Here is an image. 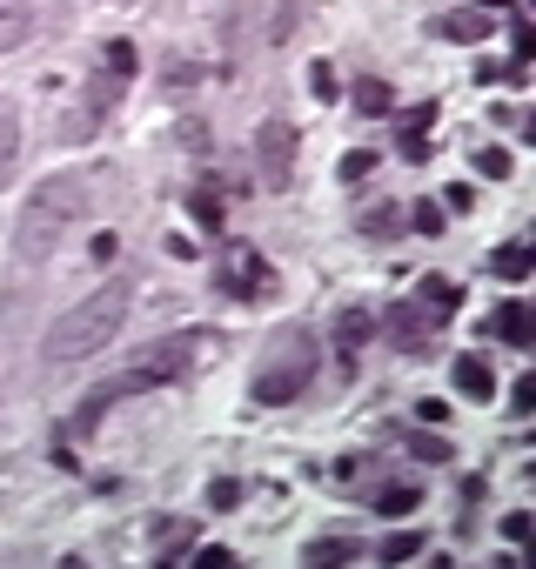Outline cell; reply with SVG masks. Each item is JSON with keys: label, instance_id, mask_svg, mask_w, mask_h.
I'll return each mask as SVG.
<instances>
[{"label": "cell", "instance_id": "obj_1", "mask_svg": "<svg viewBox=\"0 0 536 569\" xmlns=\"http://www.w3.org/2000/svg\"><path fill=\"white\" fill-rule=\"evenodd\" d=\"M121 322H128V282L94 288L88 302H74L61 322L41 335V362H47V369H61V362H88L94 349H108L114 335H121Z\"/></svg>", "mask_w": 536, "mask_h": 569}, {"label": "cell", "instance_id": "obj_2", "mask_svg": "<svg viewBox=\"0 0 536 569\" xmlns=\"http://www.w3.org/2000/svg\"><path fill=\"white\" fill-rule=\"evenodd\" d=\"M88 195H94L88 175H54V181H41V188L27 195V208H21V262H41L67 221L88 215Z\"/></svg>", "mask_w": 536, "mask_h": 569}, {"label": "cell", "instance_id": "obj_3", "mask_svg": "<svg viewBox=\"0 0 536 569\" xmlns=\"http://www.w3.org/2000/svg\"><path fill=\"white\" fill-rule=\"evenodd\" d=\"M315 375H322V342H315V329H282L275 342H268L248 395H255V402H295Z\"/></svg>", "mask_w": 536, "mask_h": 569}, {"label": "cell", "instance_id": "obj_4", "mask_svg": "<svg viewBox=\"0 0 536 569\" xmlns=\"http://www.w3.org/2000/svg\"><path fill=\"white\" fill-rule=\"evenodd\" d=\"M128 81H134V41H108V47H101V61H94V74H88V94H81V108L61 121V141H88V134L101 128L114 108H121Z\"/></svg>", "mask_w": 536, "mask_h": 569}, {"label": "cell", "instance_id": "obj_5", "mask_svg": "<svg viewBox=\"0 0 536 569\" xmlns=\"http://www.w3.org/2000/svg\"><path fill=\"white\" fill-rule=\"evenodd\" d=\"M208 349H215V335H201V329L168 335V342H155V349H141V355H134L128 375H121V389L141 395V389H161V382H181V375L195 369V362H201Z\"/></svg>", "mask_w": 536, "mask_h": 569}, {"label": "cell", "instance_id": "obj_6", "mask_svg": "<svg viewBox=\"0 0 536 569\" xmlns=\"http://www.w3.org/2000/svg\"><path fill=\"white\" fill-rule=\"evenodd\" d=\"M215 288H222V295H235V302H255V295H268V288H275V275H268V262L248 248V241H228L222 255H215Z\"/></svg>", "mask_w": 536, "mask_h": 569}, {"label": "cell", "instance_id": "obj_7", "mask_svg": "<svg viewBox=\"0 0 536 569\" xmlns=\"http://www.w3.org/2000/svg\"><path fill=\"white\" fill-rule=\"evenodd\" d=\"M436 329H443V322H436V315H429L416 295H409V302H389V308L376 315V335H382V342H396L402 355L429 349V335H436Z\"/></svg>", "mask_w": 536, "mask_h": 569}, {"label": "cell", "instance_id": "obj_8", "mask_svg": "<svg viewBox=\"0 0 536 569\" xmlns=\"http://www.w3.org/2000/svg\"><path fill=\"white\" fill-rule=\"evenodd\" d=\"M255 168H262L268 188H289L295 181V128L282 114H268L262 128H255Z\"/></svg>", "mask_w": 536, "mask_h": 569}, {"label": "cell", "instance_id": "obj_9", "mask_svg": "<svg viewBox=\"0 0 536 569\" xmlns=\"http://www.w3.org/2000/svg\"><path fill=\"white\" fill-rule=\"evenodd\" d=\"M329 335H335V369L349 375V369H356V355H362V342L376 335V315H369V308H342Z\"/></svg>", "mask_w": 536, "mask_h": 569}, {"label": "cell", "instance_id": "obj_10", "mask_svg": "<svg viewBox=\"0 0 536 569\" xmlns=\"http://www.w3.org/2000/svg\"><path fill=\"white\" fill-rule=\"evenodd\" d=\"M449 382H456L463 402H496V369H490V355H476V349L449 362Z\"/></svg>", "mask_w": 536, "mask_h": 569}, {"label": "cell", "instance_id": "obj_11", "mask_svg": "<svg viewBox=\"0 0 536 569\" xmlns=\"http://www.w3.org/2000/svg\"><path fill=\"white\" fill-rule=\"evenodd\" d=\"M148 536H155V563H181V556L195 549V523H188V516H155Z\"/></svg>", "mask_w": 536, "mask_h": 569}, {"label": "cell", "instance_id": "obj_12", "mask_svg": "<svg viewBox=\"0 0 536 569\" xmlns=\"http://www.w3.org/2000/svg\"><path fill=\"white\" fill-rule=\"evenodd\" d=\"M490 21L496 14H483V7H456V14H436V21H429V34H436V41H483V34H490Z\"/></svg>", "mask_w": 536, "mask_h": 569}, {"label": "cell", "instance_id": "obj_13", "mask_svg": "<svg viewBox=\"0 0 536 569\" xmlns=\"http://www.w3.org/2000/svg\"><path fill=\"white\" fill-rule=\"evenodd\" d=\"M490 335H503L510 349H530V342H536V308L530 302H503L490 315Z\"/></svg>", "mask_w": 536, "mask_h": 569}, {"label": "cell", "instance_id": "obj_14", "mask_svg": "<svg viewBox=\"0 0 536 569\" xmlns=\"http://www.w3.org/2000/svg\"><path fill=\"white\" fill-rule=\"evenodd\" d=\"M483 268L503 275V282H523V275L536 268V248H530V241H503V248H490V262H483Z\"/></svg>", "mask_w": 536, "mask_h": 569}, {"label": "cell", "instance_id": "obj_15", "mask_svg": "<svg viewBox=\"0 0 536 569\" xmlns=\"http://www.w3.org/2000/svg\"><path fill=\"white\" fill-rule=\"evenodd\" d=\"M369 503H376V516H409L423 503V482H382V489H369Z\"/></svg>", "mask_w": 536, "mask_h": 569}, {"label": "cell", "instance_id": "obj_16", "mask_svg": "<svg viewBox=\"0 0 536 569\" xmlns=\"http://www.w3.org/2000/svg\"><path fill=\"white\" fill-rule=\"evenodd\" d=\"M349 101H356V114H369V121H382V114L396 108V94H389V81H382V74H362L356 88H349Z\"/></svg>", "mask_w": 536, "mask_h": 569}, {"label": "cell", "instance_id": "obj_17", "mask_svg": "<svg viewBox=\"0 0 536 569\" xmlns=\"http://www.w3.org/2000/svg\"><path fill=\"white\" fill-rule=\"evenodd\" d=\"M416 302H423L429 315H436V322H449V315L463 308V288H456V282H443V275H429V282L416 288Z\"/></svg>", "mask_w": 536, "mask_h": 569}, {"label": "cell", "instance_id": "obj_18", "mask_svg": "<svg viewBox=\"0 0 536 569\" xmlns=\"http://www.w3.org/2000/svg\"><path fill=\"white\" fill-rule=\"evenodd\" d=\"M188 215H195L201 235H222V195H215L208 181H195V188H188Z\"/></svg>", "mask_w": 536, "mask_h": 569}, {"label": "cell", "instance_id": "obj_19", "mask_svg": "<svg viewBox=\"0 0 536 569\" xmlns=\"http://www.w3.org/2000/svg\"><path fill=\"white\" fill-rule=\"evenodd\" d=\"M376 456H349V462H335V489H349V496H369L376 489Z\"/></svg>", "mask_w": 536, "mask_h": 569}, {"label": "cell", "instance_id": "obj_20", "mask_svg": "<svg viewBox=\"0 0 536 569\" xmlns=\"http://www.w3.org/2000/svg\"><path fill=\"white\" fill-rule=\"evenodd\" d=\"M356 536H342V529H329V536H315V543H302V563H349L356 556Z\"/></svg>", "mask_w": 536, "mask_h": 569}, {"label": "cell", "instance_id": "obj_21", "mask_svg": "<svg viewBox=\"0 0 536 569\" xmlns=\"http://www.w3.org/2000/svg\"><path fill=\"white\" fill-rule=\"evenodd\" d=\"M14 154H21V108L0 101V181L14 175Z\"/></svg>", "mask_w": 536, "mask_h": 569}, {"label": "cell", "instance_id": "obj_22", "mask_svg": "<svg viewBox=\"0 0 536 569\" xmlns=\"http://www.w3.org/2000/svg\"><path fill=\"white\" fill-rule=\"evenodd\" d=\"M356 228H362L369 241H389V235L402 228V208H396V201H376V208H369V215H362Z\"/></svg>", "mask_w": 536, "mask_h": 569}, {"label": "cell", "instance_id": "obj_23", "mask_svg": "<svg viewBox=\"0 0 536 569\" xmlns=\"http://www.w3.org/2000/svg\"><path fill=\"white\" fill-rule=\"evenodd\" d=\"M21 34H27V0H0V54L21 47Z\"/></svg>", "mask_w": 536, "mask_h": 569}, {"label": "cell", "instance_id": "obj_24", "mask_svg": "<svg viewBox=\"0 0 536 569\" xmlns=\"http://www.w3.org/2000/svg\"><path fill=\"white\" fill-rule=\"evenodd\" d=\"M302 14H309V0H282V7H275V21L262 27V34H268V47H275V41H289V34H295V21H302Z\"/></svg>", "mask_w": 536, "mask_h": 569}, {"label": "cell", "instance_id": "obj_25", "mask_svg": "<svg viewBox=\"0 0 536 569\" xmlns=\"http://www.w3.org/2000/svg\"><path fill=\"white\" fill-rule=\"evenodd\" d=\"M409 556H423V536H416V529H396V536H382V563H409Z\"/></svg>", "mask_w": 536, "mask_h": 569}, {"label": "cell", "instance_id": "obj_26", "mask_svg": "<svg viewBox=\"0 0 536 569\" xmlns=\"http://www.w3.org/2000/svg\"><path fill=\"white\" fill-rule=\"evenodd\" d=\"M161 81H168V88H201L208 67H201V61H161Z\"/></svg>", "mask_w": 536, "mask_h": 569}, {"label": "cell", "instance_id": "obj_27", "mask_svg": "<svg viewBox=\"0 0 536 569\" xmlns=\"http://www.w3.org/2000/svg\"><path fill=\"white\" fill-rule=\"evenodd\" d=\"M476 168H483L490 181H510L516 175V154L510 148H483V154H476Z\"/></svg>", "mask_w": 536, "mask_h": 569}, {"label": "cell", "instance_id": "obj_28", "mask_svg": "<svg viewBox=\"0 0 536 569\" xmlns=\"http://www.w3.org/2000/svg\"><path fill=\"white\" fill-rule=\"evenodd\" d=\"M402 228H416V235H443V208H436V201H416Z\"/></svg>", "mask_w": 536, "mask_h": 569}, {"label": "cell", "instance_id": "obj_29", "mask_svg": "<svg viewBox=\"0 0 536 569\" xmlns=\"http://www.w3.org/2000/svg\"><path fill=\"white\" fill-rule=\"evenodd\" d=\"M510 47H516V61H530V54H536V27L523 21L516 7H510Z\"/></svg>", "mask_w": 536, "mask_h": 569}, {"label": "cell", "instance_id": "obj_30", "mask_svg": "<svg viewBox=\"0 0 536 569\" xmlns=\"http://www.w3.org/2000/svg\"><path fill=\"white\" fill-rule=\"evenodd\" d=\"M369 175H376V154H369V148L342 154V181H369Z\"/></svg>", "mask_w": 536, "mask_h": 569}, {"label": "cell", "instance_id": "obj_31", "mask_svg": "<svg viewBox=\"0 0 536 569\" xmlns=\"http://www.w3.org/2000/svg\"><path fill=\"white\" fill-rule=\"evenodd\" d=\"M208 503H215V509H235V503H242V482H235V476H215V482H208Z\"/></svg>", "mask_w": 536, "mask_h": 569}, {"label": "cell", "instance_id": "obj_32", "mask_svg": "<svg viewBox=\"0 0 536 569\" xmlns=\"http://www.w3.org/2000/svg\"><path fill=\"white\" fill-rule=\"evenodd\" d=\"M429 128H436V101H423V108L402 114V134H429Z\"/></svg>", "mask_w": 536, "mask_h": 569}, {"label": "cell", "instance_id": "obj_33", "mask_svg": "<svg viewBox=\"0 0 536 569\" xmlns=\"http://www.w3.org/2000/svg\"><path fill=\"white\" fill-rule=\"evenodd\" d=\"M409 449H416L423 462H449V442L443 436H409Z\"/></svg>", "mask_w": 536, "mask_h": 569}, {"label": "cell", "instance_id": "obj_34", "mask_svg": "<svg viewBox=\"0 0 536 569\" xmlns=\"http://www.w3.org/2000/svg\"><path fill=\"white\" fill-rule=\"evenodd\" d=\"M443 208H456V215L476 208V188H469V181H449V188H443Z\"/></svg>", "mask_w": 536, "mask_h": 569}, {"label": "cell", "instance_id": "obj_35", "mask_svg": "<svg viewBox=\"0 0 536 569\" xmlns=\"http://www.w3.org/2000/svg\"><path fill=\"white\" fill-rule=\"evenodd\" d=\"M309 88H315V101H335V74H329V61H315V67H309Z\"/></svg>", "mask_w": 536, "mask_h": 569}, {"label": "cell", "instance_id": "obj_36", "mask_svg": "<svg viewBox=\"0 0 536 569\" xmlns=\"http://www.w3.org/2000/svg\"><path fill=\"white\" fill-rule=\"evenodd\" d=\"M503 536H510V543H530V509H510V516H503Z\"/></svg>", "mask_w": 536, "mask_h": 569}, {"label": "cell", "instance_id": "obj_37", "mask_svg": "<svg viewBox=\"0 0 536 569\" xmlns=\"http://www.w3.org/2000/svg\"><path fill=\"white\" fill-rule=\"evenodd\" d=\"M510 402H516V416H530V409H536V375H523V382H516Z\"/></svg>", "mask_w": 536, "mask_h": 569}, {"label": "cell", "instance_id": "obj_38", "mask_svg": "<svg viewBox=\"0 0 536 569\" xmlns=\"http://www.w3.org/2000/svg\"><path fill=\"white\" fill-rule=\"evenodd\" d=\"M188 556H195L201 569H222V563H235V549H222V543H215V549H188Z\"/></svg>", "mask_w": 536, "mask_h": 569}]
</instances>
